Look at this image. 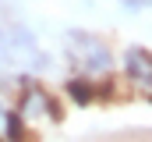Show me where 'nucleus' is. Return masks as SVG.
Instances as JSON below:
<instances>
[{
    "instance_id": "1",
    "label": "nucleus",
    "mask_w": 152,
    "mask_h": 142,
    "mask_svg": "<svg viewBox=\"0 0 152 142\" xmlns=\"http://www.w3.org/2000/svg\"><path fill=\"white\" fill-rule=\"evenodd\" d=\"M64 57L75 75H85L92 82H103L113 75V50L103 36L88 32V29H67L64 32Z\"/></svg>"
},
{
    "instance_id": "2",
    "label": "nucleus",
    "mask_w": 152,
    "mask_h": 142,
    "mask_svg": "<svg viewBox=\"0 0 152 142\" xmlns=\"http://www.w3.org/2000/svg\"><path fill=\"white\" fill-rule=\"evenodd\" d=\"M4 32H7V68H18L21 75H28V78L50 71L53 57L42 50L39 36L32 32L25 21H7Z\"/></svg>"
},
{
    "instance_id": "3",
    "label": "nucleus",
    "mask_w": 152,
    "mask_h": 142,
    "mask_svg": "<svg viewBox=\"0 0 152 142\" xmlns=\"http://www.w3.org/2000/svg\"><path fill=\"white\" fill-rule=\"evenodd\" d=\"M120 71H124V78H127L131 89L152 96V50H145V46H127L120 53Z\"/></svg>"
},
{
    "instance_id": "4",
    "label": "nucleus",
    "mask_w": 152,
    "mask_h": 142,
    "mask_svg": "<svg viewBox=\"0 0 152 142\" xmlns=\"http://www.w3.org/2000/svg\"><path fill=\"white\" fill-rule=\"evenodd\" d=\"M64 96H67V103H75V106H92L99 100V82H92L85 75H67Z\"/></svg>"
},
{
    "instance_id": "5",
    "label": "nucleus",
    "mask_w": 152,
    "mask_h": 142,
    "mask_svg": "<svg viewBox=\"0 0 152 142\" xmlns=\"http://www.w3.org/2000/svg\"><path fill=\"white\" fill-rule=\"evenodd\" d=\"M0 142H28V121L11 106L7 117H4V128H0Z\"/></svg>"
},
{
    "instance_id": "6",
    "label": "nucleus",
    "mask_w": 152,
    "mask_h": 142,
    "mask_svg": "<svg viewBox=\"0 0 152 142\" xmlns=\"http://www.w3.org/2000/svg\"><path fill=\"white\" fill-rule=\"evenodd\" d=\"M14 82H18V71H11L7 64H0V92H4V89H11Z\"/></svg>"
},
{
    "instance_id": "7",
    "label": "nucleus",
    "mask_w": 152,
    "mask_h": 142,
    "mask_svg": "<svg viewBox=\"0 0 152 142\" xmlns=\"http://www.w3.org/2000/svg\"><path fill=\"white\" fill-rule=\"evenodd\" d=\"M0 64H7V32L0 25Z\"/></svg>"
},
{
    "instance_id": "8",
    "label": "nucleus",
    "mask_w": 152,
    "mask_h": 142,
    "mask_svg": "<svg viewBox=\"0 0 152 142\" xmlns=\"http://www.w3.org/2000/svg\"><path fill=\"white\" fill-rule=\"evenodd\" d=\"M7 110H11V103H4V96H0V128H4V117H7Z\"/></svg>"
}]
</instances>
